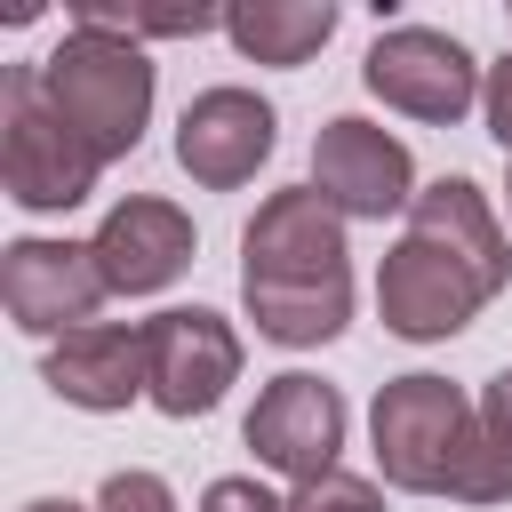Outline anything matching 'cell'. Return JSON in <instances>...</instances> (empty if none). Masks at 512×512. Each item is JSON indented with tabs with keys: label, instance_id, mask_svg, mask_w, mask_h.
<instances>
[{
	"label": "cell",
	"instance_id": "cell-1",
	"mask_svg": "<svg viewBox=\"0 0 512 512\" xmlns=\"http://www.w3.org/2000/svg\"><path fill=\"white\" fill-rule=\"evenodd\" d=\"M40 96L56 104V120L112 168L144 144L152 104H160V64L144 56V40L104 32V24H64V40L40 56Z\"/></svg>",
	"mask_w": 512,
	"mask_h": 512
},
{
	"label": "cell",
	"instance_id": "cell-2",
	"mask_svg": "<svg viewBox=\"0 0 512 512\" xmlns=\"http://www.w3.org/2000/svg\"><path fill=\"white\" fill-rule=\"evenodd\" d=\"M472 424H480V400H464V384L408 368V376L376 384V400H368V456H376L384 488L448 496V472H456Z\"/></svg>",
	"mask_w": 512,
	"mask_h": 512
},
{
	"label": "cell",
	"instance_id": "cell-3",
	"mask_svg": "<svg viewBox=\"0 0 512 512\" xmlns=\"http://www.w3.org/2000/svg\"><path fill=\"white\" fill-rule=\"evenodd\" d=\"M104 160L56 120V104L40 96V64H8L0 72V192L24 216H72L96 192Z\"/></svg>",
	"mask_w": 512,
	"mask_h": 512
},
{
	"label": "cell",
	"instance_id": "cell-4",
	"mask_svg": "<svg viewBox=\"0 0 512 512\" xmlns=\"http://www.w3.org/2000/svg\"><path fill=\"white\" fill-rule=\"evenodd\" d=\"M360 80H368V96L384 112L424 120V128H456L464 112H480L488 64L440 24H384L368 40V56H360Z\"/></svg>",
	"mask_w": 512,
	"mask_h": 512
},
{
	"label": "cell",
	"instance_id": "cell-5",
	"mask_svg": "<svg viewBox=\"0 0 512 512\" xmlns=\"http://www.w3.org/2000/svg\"><path fill=\"white\" fill-rule=\"evenodd\" d=\"M344 224H384V216H408L416 208V152L384 128V120H368V112H336V120H320V136H312V176H304Z\"/></svg>",
	"mask_w": 512,
	"mask_h": 512
},
{
	"label": "cell",
	"instance_id": "cell-6",
	"mask_svg": "<svg viewBox=\"0 0 512 512\" xmlns=\"http://www.w3.org/2000/svg\"><path fill=\"white\" fill-rule=\"evenodd\" d=\"M240 360H248L240 328L224 312H208V304H168V312L144 320V376H152L144 400L160 416H176V424L208 416L240 384Z\"/></svg>",
	"mask_w": 512,
	"mask_h": 512
},
{
	"label": "cell",
	"instance_id": "cell-7",
	"mask_svg": "<svg viewBox=\"0 0 512 512\" xmlns=\"http://www.w3.org/2000/svg\"><path fill=\"white\" fill-rule=\"evenodd\" d=\"M344 432H352V408H344V392H336L328 376H312V368L264 376L256 408H248V424H240L248 456H256L264 472H280L288 488L336 472V464H344Z\"/></svg>",
	"mask_w": 512,
	"mask_h": 512
},
{
	"label": "cell",
	"instance_id": "cell-8",
	"mask_svg": "<svg viewBox=\"0 0 512 512\" xmlns=\"http://www.w3.org/2000/svg\"><path fill=\"white\" fill-rule=\"evenodd\" d=\"M104 296H112V288H104V264H96L88 240L16 232V240L0 248V304H8V320H16L24 336H40V344L88 328V320L104 312Z\"/></svg>",
	"mask_w": 512,
	"mask_h": 512
},
{
	"label": "cell",
	"instance_id": "cell-9",
	"mask_svg": "<svg viewBox=\"0 0 512 512\" xmlns=\"http://www.w3.org/2000/svg\"><path fill=\"white\" fill-rule=\"evenodd\" d=\"M272 144H280V112L248 80H216L176 112V168L200 192H240L272 160Z\"/></svg>",
	"mask_w": 512,
	"mask_h": 512
},
{
	"label": "cell",
	"instance_id": "cell-10",
	"mask_svg": "<svg viewBox=\"0 0 512 512\" xmlns=\"http://www.w3.org/2000/svg\"><path fill=\"white\" fill-rule=\"evenodd\" d=\"M480 304H488V288L456 256L424 248L416 232H400L384 248V264H376V312H384V328L400 344H448V336H464L480 320Z\"/></svg>",
	"mask_w": 512,
	"mask_h": 512
},
{
	"label": "cell",
	"instance_id": "cell-11",
	"mask_svg": "<svg viewBox=\"0 0 512 512\" xmlns=\"http://www.w3.org/2000/svg\"><path fill=\"white\" fill-rule=\"evenodd\" d=\"M88 248H96L112 296H160V288H176V280L192 272L200 232H192V216H184L176 200H160V192H128V200L104 208V224L88 232Z\"/></svg>",
	"mask_w": 512,
	"mask_h": 512
},
{
	"label": "cell",
	"instance_id": "cell-12",
	"mask_svg": "<svg viewBox=\"0 0 512 512\" xmlns=\"http://www.w3.org/2000/svg\"><path fill=\"white\" fill-rule=\"evenodd\" d=\"M344 232L352 224L312 184H280L240 232V280H336V272H352Z\"/></svg>",
	"mask_w": 512,
	"mask_h": 512
},
{
	"label": "cell",
	"instance_id": "cell-13",
	"mask_svg": "<svg viewBox=\"0 0 512 512\" xmlns=\"http://www.w3.org/2000/svg\"><path fill=\"white\" fill-rule=\"evenodd\" d=\"M40 384L64 408H88V416L136 408L152 392V376H144V320H88V328L56 336L48 360H40Z\"/></svg>",
	"mask_w": 512,
	"mask_h": 512
},
{
	"label": "cell",
	"instance_id": "cell-14",
	"mask_svg": "<svg viewBox=\"0 0 512 512\" xmlns=\"http://www.w3.org/2000/svg\"><path fill=\"white\" fill-rule=\"evenodd\" d=\"M408 232H416L424 248L456 256L488 296H504V280H512V240H504L496 200H488L472 176H432V184L416 192V208H408Z\"/></svg>",
	"mask_w": 512,
	"mask_h": 512
},
{
	"label": "cell",
	"instance_id": "cell-15",
	"mask_svg": "<svg viewBox=\"0 0 512 512\" xmlns=\"http://www.w3.org/2000/svg\"><path fill=\"white\" fill-rule=\"evenodd\" d=\"M240 304H248L264 344L320 352L352 328V272H336V280H240Z\"/></svg>",
	"mask_w": 512,
	"mask_h": 512
},
{
	"label": "cell",
	"instance_id": "cell-16",
	"mask_svg": "<svg viewBox=\"0 0 512 512\" xmlns=\"http://www.w3.org/2000/svg\"><path fill=\"white\" fill-rule=\"evenodd\" d=\"M224 40H232L240 64L296 72L336 40V0H232L224 8Z\"/></svg>",
	"mask_w": 512,
	"mask_h": 512
},
{
	"label": "cell",
	"instance_id": "cell-17",
	"mask_svg": "<svg viewBox=\"0 0 512 512\" xmlns=\"http://www.w3.org/2000/svg\"><path fill=\"white\" fill-rule=\"evenodd\" d=\"M72 24H104L128 40H200V32H224V8H208V0H72Z\"/></svg>",
	"mask_w": 512,
	"mask_h": 512
},
{
	"label": "cell",
	"instance_id": "cell-18",
	"mask_svg": "<svg viewBox=\"0 0 512 512\" xmlns=\"http://www.w3.org/2000/svg\"><path fill=\"white\" fill-rule=\"evenodd\" d=\"M448 496H456V504H480V512L512 504V440H504L488 416L472 424V440H464V456H456V472H448Z\"/></svg>",
	"mask_w": 512,
	"mask_h": 512
},
{
	"label": "cell",
	"instance_id": "cell-19",
	"mask_svg": "<svg viewBox=\"0 0 512 512\" xmlns=\"http://www.w3.org/2000/svg\"><path fill=\"white\" fill-rule=\"evenodd\" d=\"M288 512H384V488L368 472H320V480H296L288 488Z\"/></svg>",
	"mask_w": 512,
	"mask_h": 512
},
{
	"label": "cell",
	"instance_id": "cell-20",
	"mask_svg": "<svg viewBox=\"0 0 512 512\" xmlns=\"http://www.w3.org/2000/svg\"><path fill=\"white\" fill-rule=\"evenodd\" d=\"M88 504L96 512H176V488L160 472H144V464H120V472H104V488Z\"/></svg>",
	"mask_w": 512,
	"mask_h": 512
},
{
	"label": "cell",
	"instance_id": "cell-21",
	"mask_svg": "<svg viewBox=\"0 0 512 512\" xmlns=\"http://www.w3.org/2000/svg\"><path fill=\"white\" fill-rule=\"evenodd\" d=\"M192 512H288V496H272L256 472H216Z\"/></svg>",
	"mask_w": 512,
	"mask_h": 512
},
{
	"label": "cell",
	"instance_id": "cell-22",
	"mask_svg": "<svg viewBox=\"0 0 512 512\" xmlns=\"http://www.w3.org/2000/svg\"><path fill=\"white\" fill-rule=\"evenodd\" d=\"M480 120H488V136L504 144V160H512V48L504 56H488V80H480Z\"/></svg>",
	"mask_w": 512,
	"mask_h": 512
},
{
	"label": "cell",
	"instance_id": "cell-23",
	"mask_svg": "<svg viewBox=\"0 0 512 512\" xmlns=\"http://www.w3.org/2000/svg\"><path fill=\"white\" fill-rule=\"evenodd\" d=\"M480 416H488V424L512 440V368H496V376L480 384Z\"/></svg>",
	"mask_w": 512,
	"mask_h": 512
},
{
	"label": "cell",
	"instance_id": "cell-24",
	"mask_svg": "<svg viewBox=\"0 0 512 512\" xmlns=\"http://www.w3.org/2000/svg\"><path fill=\"white\" fill-rule=\"evenodd\" d=\"M16 512H96V504H72V496H32V504H16Z\"/></svg>",
	"mask_w": 512,
	"mask_h": 512
},
{
	"label": "cell",
	"instance_id": "cell-25",
	"mask_svg": "<svg viewBox=\"0 0 512 512\" xmlns=\"http://www.w3.org/2000/svg\"><path fill=\"white\" fill-rule=\"evenodd\" d=\"M504 200H512V160H504Z\"/></svg>",
	"mask_w": 512,
	"mask_h": 512
}]
</instances>
